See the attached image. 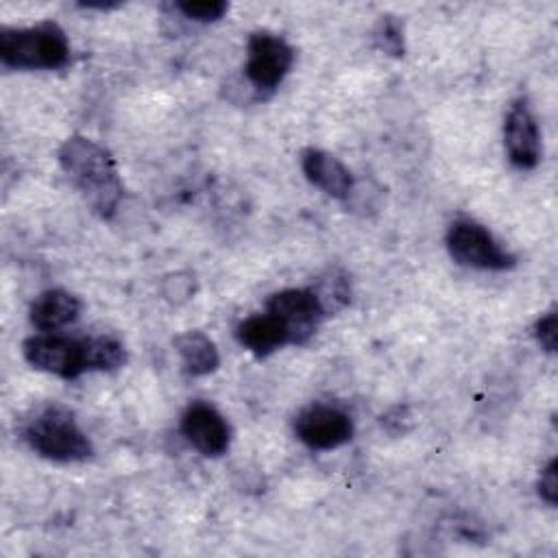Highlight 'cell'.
I'll return each instance as SVG.
<instances>
[{"label":"cell","instance_id":"15","mask_svg":"<svg viewBox=\"0 0 558 558\" xmlns=\"http://www.w3.org/2000/svg\"><path fill=\"white\" fill-rule=\"evenodd\" d=\"M83 344L87 371H116L126 362L124 344L113 336H92Z\"/></svg>","mask_w":558,"mask_h":558},{"label":"cell","instance_id":"6","mask_svg":"<svg viewBox=\"0 0 558 558\" xmlns=\"http://www.w3.org/2000/svg\"><path fill=\"white\" fill-rule=\"evenodd\" d=\"M22 351L31 366L63 379H74L87 371L83 340H74L57 333H44V336L28 338Z\"/></svg>","mask_w":558,"mask_h":558},{"label":"cell","instance_id":"13","mask_svg":"<svg viewBox=\"0 0 558 558\" xmlns=\"http://www.w3.org/2000/svg\"><path fill=\"white\" fill-rule=\"evenodd\" d=\"M235 338L244 349H248L251 353H255L259 357L277 351L283 344H290L288 329L283 327V323L279 318H275L268 312L244 318L235 327Z\"/></svg>","mask_w":558,"mask_h":558},{"label":"cell","instance_id":"5","mask_svg":"<svg viewBox=\"0 0 558 558\" xmlns=\"http://www.w3.org/2000/svg\"><path fill=\"white\" fill-rule=\"evenodd\" d=\"M246 78L255 89H275L294 63V48L279 35L257 31L248 37Z\"/></svg>","mask_w":558,"mask_h":558},{"label":"cell","instance_id":"9","mask_svg":"<svg viewBox=\"0 0 558 558\" xmlns=\"http://www.w3.org/2000/svg\"><path fill=\"white\" fill-rule=\"evenodd\" d=\"M185 440L207 458H218L229 449L231 427L227 418L209 403H190L181 416Z\"/></svg>","mask_w":558,"mask_h":558},{"label":"cell","instance_id":"19","mask_svg":"<svg viewBox=\"0 0 558 558\" xmlns=\"http://www.w3.org/2000/svg\"><path fill=\"white\" fill-rule=\"evenodd\" d=\"M194 294V277L190 272H174L163 279V296L172 303H183Z\"/></svg>","mask_w":558,"mask_h":558},{"label":"cell","instance_id":"7","mask_svg":"<svg viewBox=\"0 0 558 558\" xmlns=\"http://www.w3.org/2000/svg\"><path fill=\"white\" fill-rule=\"evenodd\" d=\"M266 312L283 323L292 344H305L325 316L312 288H288L275 292L266 301Z\"/></svg>","mask_w":558,"mask_h":558},{"label":"cell","instance_id":"1","mask_svg":"<svg viewBox=\"0 0 558 558\" xmlns=\"http://www.w3.org/2000/svg\"><path fill=\"white\" fill-rule=\"evenodd\" d=\"M59 163L96 214L109 218L116 211L122 198V183L107 148L94 140L74 135L61 144Z\"/></svg>","mask_w":558,"mask_h":558},{"label":"cell","instance_id":"17","mask_svg":"<svg viewBox=\"0 0 558 558\" xmlns=\"http://www.w3.org/2000/svg\"><path fill=\"white\" fill-rule=\"evenodd\" d=\"M177 9L194 22H216L229 11V4L222 0H183L177 2Z\"/></svg>","mask_w":558,"mask_h":558},{"label":"cell","instance_id":"8","mask_svg":"<svg viewBox=\"0 0 558 558\" xmlns=\"http://www.w3.org/2000/svg\"><path fill=\"white\" fill-rule=\"evenodd\" d=\"M294 434L307 447L325 451L349 442L353 436V423L340 408L316 403L296 414Z\"/></svg>","mask_w":558,"mask_h":558},{"label":"cell","instance_id":"3","mask_svg":"<svg viewBox=\"0 0 558 558\" xmlns=\"http://www.w3.org/2000/svg\"><path fill=\"white\" fill-rule=\"evenodd\" d=\"M24 440L39 456L54 462H83L92 456V442L70 412L59 405L39 410L24 425Z\"/></svg>","mask_w":558,"mask_h":558},{"label":"cell","instance_id":"11","mask_svg":"<svg viewBox=\"0 0 558 558\" xmlns=\"http://www.w3.org/2000/svg\"><path fill=\"white\" fill-rule=\"evenodd\" d=\"M301 168L310 183L333 198H347L353 192V177L349 168L327 150L305 148L301 155Z\"/></svg>","mask_w":558,"mask_h":558},{"label":"cell","instance_id":"4","mask_svg":"<svg viewBox=\"0 0 558 558\" xmlns=\"http://www.w3.org/2000/svg\"><path fill=\"white\" fill-rule=\"evenodd\" d=\"M449 255L469 268L508 270L514 266V255L506 251L495 235L475 220L460 218L447 231Z\"/></svg>","mask_w":558,"mask_h":558},{"label":"cell","instance_id":"12","mask_svg":"<svg viewBox=\"0 0 558 558\" xmlns=\"http://www.w3.org/2000/svg\"><path fill=\"white\" fill-rule=\"evenodd\" d=\"M81 314V301L65 290H46L31 305V323L44 331L54 333L72 325Z\"/></svg>","mask_w":558,"mask_h":558},{"label":"cell","instance_id":"21","mask_svg":"<svg viewBox=\"0 0 558 558\" xmlns=\"http://www.w3.org/2000/svg\"><path fill=\"white\" fill-rule=\"evenodd\" d=\"M538 495L549 504L556 506L558 499V477H556V460H549V464L538 475Z\"/></svg>","mask_w":558,"mask_h":558},{"label":"cell","instance_id":"16","mask_svg":"<svg viewBox=\"0 0 558 558\" xmlns=\"http://www.w3.org/2000/svg\"><path fill=\"white\" fill-rule=\"evenodd\" d=\"M312 292L316 294L320 307L325 314H331V312H338L340 307H344L349 303V296H351V290H349V281L342 272H327L316 288H312Z\"/></svg>","mask_w":558,"mask_h":558},{"label":"cell","instance_id":"14","mask_svg":"<svg viewBox=\"0 0 558 558\" xmlns=\"http://www.w3.org/2000/svg\"><path fill=\"white\" fill-rule=\"evenodd\" d=\"M174 347L181 355L183 368L194 377L209 375L220 364V355H218L216 344L201 331H185V333L177 336Z\"/></svg>","mask_w":558,"mask_h":558},{"label":"cell","instance_id":"20","mask_svg":"<svg viewBox=\"0 0 558 558\" xmlns=\"http://www.w3.org/2000/svg\"><path fill=\"white\" fill-rule=\"evenodd\" d=\"M534 336L541 342V347L549 353L556 351V340H558V323H556V312H547L545 316H541L534 325Z\"/></svg>","mask_w":558,"mask_h":558},{"label":"cell","instance_id":"10","mask_svg":"<svg viewBox=\"0 0 558 558\" xmlns=\"http://www.w3.org/2000/svg\"><path fill=\"white\" fill-rule=\"evenodd\" d=\"M504 142L508 159L519 170H532L541 161V135L525 98H517L504 122Z\"/></svg>","mask_w":558,"mask_h":558},{"label":"cell","instance_id":"2","mask_svg":"<svg viewBox=\"0 0 558 558\" xmlns=\"http://www.w3.org/2000/svg\"><path fill=\"white\" fill-rule=\"evenodd\" d=\"M0 61L17 70H57L70 61V44L54 22L0 28Z\"/></svg>","mask_w":558,"mask_h":558},{"label":"cell","instance_id":"18","mask_svg":"<svg viewBox=\"0 0 558 558\" xmlns=\"http://www.w3.org/2000/svg\"><path fill=\"white\" fill-rule=\"evenodd\" d=\"M375 41L381 50H386L395 57H401L403 54V28H401V24L392 15L381 17L377 28H375Z\"/></svg>","mask_w":558,"mask_h":558}]
</instances>
